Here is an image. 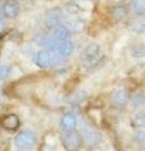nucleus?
<instances>
[{"mask_svg":"<svg viewBox=\"0 0 145 151\" xmlns=\"http://www.w3.org/2000/svg\"><path fill=\"white\" fill-rule=\"evenodd\" d=\"M62 146L66 151H78L82 147V136L78 132L68 131L62 136Z\"/></svg>","mask_w":145,"mask_h":151,"instance_id":"f257e3e1","label":"nucleus"},{"mask_svg":"<svg viewBox=\"0 0 145 151\" xmlns=\"http://www.w3.org/2000/svg\"><path fill=\"white\" fill-rule=\"evenodd\" d=\"M34 60H35V64L38 65L39 68H49V67H53V65L57 64L58 57L54 55L52 53V50L43 49V50H39L38 53L35 54Z\"/></svg>","mask_w":145,"mask_h":151,"instance_id":"f03ea898","label":"nucleus"},{"mask_svg":"<svg viewBox=\"0 0 145 151\" xmlns=\"http://www.w3.org/2000/svg\"><path fill=\"white\" fill-rule=\"evenodd\" d=\"M14 141H15V145L19 149H30L37 142V136L33 131L24 130V131L18 132Z\"/></svg>","mask_w":145,"mask_h":151,"instance_id":"7ed1b4c3","label":"nucleus"},{"mask_svg":"<svg viewBox=\"0 0 145 151\" xmlns=\"http://www.w3.org/2000/svg\"><path fill=\"white\" fill-rule=\"evenodd\" d=\"M0 126L4 130L8 131H15L18 127L20 126V120L15 113H9V115H4L0 117Z\"/></svg>","mask_w":145,"mask_h":151,"instance_id":"20e7f679","label":"nucleus"},{"mask_svg":"<svg viewBox=\"0 0 145 151\" xmlns=\"http://www.w3.org/2000/svg\"><path fill=\"white\" fill-rule=\"evenodd\" d=\"M100 45L99 44H90L87 45L85 49L82 52V59L85 60L86 63H91V62H95V60L99 58L100 55Z\"/></svg>","mask_w":145,"mask_h":151,"instance_id":"39448f33","label":"nucleus"},{"mask_svg":"<svg viewBox=\"0 0 145 151\" xmlns=\"http://www.w3.org/2000/svg\"><path fill=\"white\" fill-rule=\"evenodd\" d=\"M111 102L112 105L118 108H121V107H125L128 105L129 102V94L125 89H118L112 93L111 96Z\"/></svg>","mask_w":145,"mask_h":151,"instance_id":"423d86ee","label":"nucleus"},{"mask_svg":"<svg viewBox=\"0 0 145 151\" xmlns=\"http://www.w3.org/2000/svg\"><path fill=\"white\" fill-rule=\"evenodd\" d=\"M61 126H62V130H64L66 132L74 131V129L77 127V117L72 112L64 113L61 119Z\"/></svg>","mask_w":145,"mask_h":151,"instance_id":"0eeeda50","label":"nucleus"},{"mask_svg":"<svg viewBox=\"0 0 145 151\" xmlns=\"http://www.w3.org/2000/svg\"><path fill=\"white\" fill-rule=\"evenodd\" d=\"M3 13L6 18L14 19V18L18 17V14H19V6L13 1H6L3 5Z\"/></svg>","mask_w":145,"mask_h":151,"instance_id":"6e6552de","label":"nucleus"},{"mask_svg":"<svg viewBox=\"0 0 145 151\" xmlns=\"http://www.w3.org/2000/svg\"><path fill=\"white\" fill-rule=\"evenodd\" d=\"M129 28L133 32L141 33L145 30V15H138L135 17L129 24Z\"/></svg>","mask_w":145,"mask_h":151,"instance_id":"1a4fd4ad","label":"nucleus"},{"mask_svg":"<svg viewBox=\"0 0 145 151\" xmlns=\"http://www.w3.org/2000/svg\"><path fill=\"white\" fill-rule=\"evenodd\" d=\"M62 18V12L59 9H53L47 13V17H45V23L48 24V27H54L58 24L59 19Z\"/></svg>","mask_w":145,"mask_h":151,"instance_id":"9d476101","label":"nucleus"},{"mask_svg":"<svg viewBox=\"0 0 145 151\" xmlns=\"http://www.w3.org/2000/svg\"><path fill=\"white\" fill-rule=\"evenodd\" d=\"M128 15V9L124 5H116L110 10V17L114 19L115 22H120Z\"/></svg>","mask_w":145,"mask_h":151,"instance_id":"9b49d317","label":"nucleus"},{"mask_svg":"<svg viewBox=\"0 0 145 151\" xmlns=\"http://www.w3.org/2000/svg\"><path fill=\"white\" fill-rule=\"evenodd\" d=\"M130 12L135 17L145 15V0H131V3H130Z\"/></svg>","mask_w":145,"mask_h":151,"instance_id":"f8f14e48","label":"nucleus"},{"mask_svg":"<svg viewBox=\"0 0 145 151\" xmlns=\"http://www.w3.org/2000/svg\"><path fill=\"white\" fill-rule=\"evenodd\" d=\"M69 32H71V30H69L66 25H64V27L63 25L57 27L54 29V32H53V38H54V39H57V40H59V42H64V40L68 39Z\"/></svg>","mask_w":145,"mask_h":151,"instance_id":"ddd939ff","label":"nucleus"},{"mask_svg":"<svg viewBox=\"0 0 145 151\" xmlns=\"http://www.w3.org/2000/svg\"><path fill=\"white\" fill-rule=\"evenodd\" d=\"M66 27L68 28L71 32H82L83 28H85V22L82 20V19H71V20H68L66 23Z\"/></svg>","mask_w":145,"mask_h":151,"instance_id":"4468645a","label":"nucleus"},{"mask_svg":"<svg viewBox=\"0 0 145 151\" xmlns=\"http://www.w3.org/2000/svg\"><path fill=\"white\" fill-rule=\"evenodd\" d=\"M73 50H74V44L72 43L71 40H64L61 43V47H59V54L61 57H68V55H71L73 53Z\"/></svg>","mask_w":145,"mask_h":151,"instance_id":"2eb2a0df","label":"nucleus"},{"mask_svg":"<svg viewBox=\"0 0 145 151\" xmlns=\"http://www.w3.org/2000/svg\"><path fill=\"white\" fill-rule=\"evenodd\" d=\"M83 134H85V137H86L88 144H97L100 141V136L97 135L95 131H92V130H85Z\"/></svg>","mask_w":145,"mask_h":151,"instance_id":"dca6fc26","label":"nucleus"},{"mask_svg":"<svg viewBox=\"0 0 145 151\" xmlns=\"http://www.w3.org/2000/svg\"><path fill=\"white\" fill-rule=\"evenodd\" d=\"M131 54L135 58H143V57H145V44H139L136 47H134L131 50Z\"/></svg>","mask_w":145,"mask_h":151,"instance_id":"f3484780","label":"nucleus"},{"mask_svg":"<svg viewBox=\"0 0 145 151\" xmlns=\"http://www.w3.org/2000/svg\"><path fill=\"white\" fill-rule=\"evenodd\" d=\"M131 124L134 127H143L145 126V115H136L131 120Z\"/></svg>","mask_w":145,"mask_h":151,"instance_id":"a211bd4d","label":"nucleus"},{"mask_svg":"<svg viewBox=\"0 0 145 151\" xmlns=\"http://www.w3.org/2000/svg\"><path fill=\"white\" fill-rule=\"evenodd\" d=\"M42 151H54V141L52 144H49V142H45L42 145Z\"/></svg>","mask_w":145,"mask_h":151,"instance_id":"6ab92c4d","label":"nucleus"},{"mask_svg":"<svg viewBox=\"0 0 145 151\" xmlns=\"http://www.w3.org/2000/svg\"><path fill=\"white\" fill-rule=\"evenodd\" d=\"M4 29V23L1 22V20H0V33H1V30Z\"/></svg>","mask_w":145,"mask_h":151,"instance_id":"aec40b11","label":"nucleus"}]
</instances>
